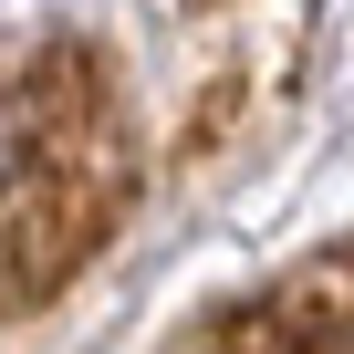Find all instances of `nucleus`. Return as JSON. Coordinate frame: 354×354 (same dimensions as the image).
Here are the masks:
<instances>
[{"label": "nucleus", "mask_w": 354, "mask_h": 354, "mask_svg": "<svg viewBox=\"0 0 354 354\" xmlns=\"http://www.w3.org/2000/svg\"><path fill=\"white\" fill-rule=\"evenodd\" d=\"M115 219H125V136H104L94 104H73L32 156V177L0 198V313L53 302Z\"/></svg>", "instance_id": "f257e3e1"}, {"label": "nucleus", "mask_w": 354, "mask_h": 354, "mask_svg": "<svg viewBox=\"0 0 354 354\" xmlns=\"http://www.w3.org/2000/svg\"><path fill=\"white\" fill-rule=\"evenodd\" d=\"M84 84H94L84 53H53V84H0V198L32 177V156L53 146V125H63L73 104H94Z\"/></svg>", "instance_id": "f03ea898"}]
</instances>
